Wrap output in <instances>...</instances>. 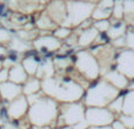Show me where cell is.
Segmentation results:
<instances>
[{"mask_svg": "<svg viewBox=\"0 0 134 129\" xmlns=\"http://www.w3.org/2000/svg\"><path fill=\"white\" fill-rule=\"evenodd\" d=\"M47 13L58 25H63L66 19V0H54L46 7Z\"/></svg>", "mask_w": 134, "mask_h": 129, "instance_id": "9", "label": "cell"}, {"mask_svg": "<svg viewBox=\"0 0 134 129\" xmlns=\"http://www.w3.org/2000/svg\"><path fill=\"white\" fill-rule=\"evenodd\" d=\"M114 4H115V0H99V2L97 5L105 7V8H113Z\"/></svg>", "mask_w": 134, "mask_h": 129, "instance_id": "23", "label": "cell"}, {"mask_svg": "<svg viewBox=\"0 0 134 129\" xmlns=\"http://www.w3.org/2000/svg\"><path fill=\"white\" fill-rule=\"evenodd\" d=\"M93 26L100 33H107L111 26V19H102V20H93Z\"/></svg>", "mask_w": 134, "mask_h": 129, "instance_id": "22", "label": "cell"}, {"mask_svg": "<svg viewBox=\"0 0 134 129\" xmlns=\"http://www.w3.org/2000/svg\"><path fill=\"white\" fill-rule=\"evenodd\" d=\"M2 69V62H0V70Z\"/></svg>", "mask_w": 134, "mask_h": 129, "instance_id": "28", "label": "cell"}, {"mask_svg": "<svg viewBox=\"0 0 134 129\" xmlns=\"http://www.w3.org/2000/svg\"><path fill=\"white\" fill-rule=\"evenodd\" d=\"M94 2L88 0H66V19L63 25L67 27H78L85 20L92 18Z\"/></svg>", "mask_w": 134, "mask_h": 129, "instance_id": "4", "label": "cell"}, {"mask_svg": "<svg viewBox=\"0 0 134 129\" xmlns=\"http://www.w3.org/2000/svg\"><path fill=\"white\" fill-rule=\"evenodd\" d=\"M0 129H2V127H0Z\"/></svg>", "mask_w": 134, "mask_h": 129, "instance_id": "29", "label": "cell"}, {"mask_svg": "<svg viewBox=\"0 0 134 129\" xmlns=\"http://www.w3.org/2000/svg\"><path fill=\"white\" fill-rule=\"evenodd\" d=\"M33 45L39 51V53L46 54L51 51L55 52V50L60 49L61 40L54 37L51 31H41L39 36H37V38L33 40Z\"/></svg>", "mask_w": 134, "mask_h": 129, "instance_id": "7", "label": "cell"}, {"mask_svg": "<svg viewBox=\"0 0 134 129\" xmlns=\"http://www.w3.org/2000/svg\"><path fill=\"white\" fill-rule=\"evenodd\" d=\"M28 73L24 69L23 64L21 65H14L12 69L8 70V81L14 82L16 84H23L27 81Z\"/></svg>", "mask_w": 134, "mask_h": 129, "instance_id": "13", "label": "cell"}, {"mask_svg": "<svg viewBox=\"0 0 134 129\" xmlns=\"http://www.w3.org/2000/svg\"><path fill=\"white\" fill-rule=\"evenodd\" d=\"M125 32H126V23L124 20H116L115 19V23H111V26H109L108 31H107V37L113 40L119 37L125 36Z\"/></svg>", "mask_w": 134, "mask_h": 129, "instance_id": "15", "label": "cell"}, {"mask_svg": "<svg viewBox=\"0 0 134 129\" xmlns=\"http://www.w3.org/2000/svg\"><path fill=\"white\" fill-rule=\"evenodd\" d=\"M112 18L116 20H122L124 19V2L120 0H115V4L113 6L112 12Z\"/></svg>", "mask_w": 134, "mask_h": 129, "instance_id": "21", "label": "cell"}, {"mask_svg": "<svg viewBox=\"0 0 134 129\" xmlns=\"http://www.w3.org/2000/svg\"><path fill=\"white\" fill-rule=\"evenodd\" d=\"M75 64L78 70L82 76H85L88 81H93L99 76V64L97 58L88 51H81L76 54Z\"/></svg>", "mask_w": 134, "mask_h": 129, "instance_id": "5", "label": "cell"}, {"mask_svg": "<svg viewBox=\"0 0 134 129\" xmlns=\"http://www.w3.org/2000/svg\"><path fill=\"white\" fill-rule=\"evenodd\" d=\"M112 12H113V8H105V7L95 5L94 9H93V13H92V19L93 20L111 19L112 18Z\"/></svg>", "mask_w": 134, "mask_h": 129, "instance_id": "17", "label": "cell"}, {"mask_svg": "<svg viewBox=\"0 0 134 129\" xmlns=\"http://www.w3.org/2000/svg\"><path fill=\"white\" fill-rule=\"evenodd\" d=\"M87 129H113V127H111L109 125H107V126H88Z\"/></svg>", "mask_w": 134, "mask_h": 129, "instance_id": "27", "label": "cell"}, {"mask_svg": "<svg viewBox=\"0 0 134 129\" xmlns=\"http://www.w3.org/2000/svg\"><path fill=\"white\" fill-rule=\"evenodd\" d=\"M87 126H107L113 122V111L105 107H87L85 109Z\"/></svg>", "mask_w": 134, "mask_h": 129, "instance_id": "6", "label": "cell"}, {"mask_svg": "<svg viewBox=\"0 0 134 129\" xmlns=\"http://www.w3.org/2000/svg\"><path fill=\"white\" fill-rule=\"evenodd\" d=\"M35 26L41 31H51L52 32V31L59 25L51 18V16L47 13V11H45V12H42V13H40V16L37 18Z\"/></svg>", "mask_w": 134, "mask_h": 129, "instance_id": "14", "label": "cell"}, {"mask_svg": "<svg viewBox=\"0 0 134 129\" xmlns=\"http://www.w3.org/2000/svg\"><path fill=\"white\" fill-rule=\"evenodd\" d=\"M88 1H90V0H88Z\"/></svg>", "mask_w": 134, "mask_h": 129, "instance_id": "30", "label": "cell"}, {"mask_svg": "<svg viewBox=\"0 0 134 129\" xmlns=\"http://www.w3.org/2000/svg\"><path fill=\"white\" fill-rule=\"evenodd\" d=\"M46 80V78H45ZM44 91L49 97L63 102H75L83 96V89L73 82L71 77H63L60 81L55 78H47L44 83Z\"/></svg>", "mask_w": 134, "mask_h": 129, "instance_id": "1", "label": "cell"}, {"mask_svg": "<svg viewBox=\"0 0 134 129\" xmlns=\"http://www.w3.org/2000/svg\"><path fill=\"white\" fill-rule=\"evenodd\" d=\"M112 127H113V129H127L121 120L113 121V122H112Z\"/></svg>", "mask_w": 134, "mask_h": 129, "instance_id": "25", "label": "cell"}, {"mask_svg": "<svg viewBox=\"0 0 134 129\" xmlns=\"http://www.w3.org/2000/svg\"><path fill=\"white\" fill-rule=\"evenodd\" d=\"M119 89L107 80L98 81L85 94V102L88 107H105L109 106L118 96Z\"/></svg>", "mask_w": 134, "mask_h": 129, "instance_id": "3", "label": "cell"}, {"mask_svg": "<svg viewBox=\"0 0 134 129\" xmlns=\"http://www.w3.org/2000/svg\"><path fill=\"white\" fill-rule=\"evenodd\" d=\"M40 87H41V83L39 82V78H31L25 82V85L23 87V92L27 95H33L37 94L40 90Z\"/></svg>", "mask_w": 134, "mask_h": 129, "instance_id": "18", "label": "cell"}, {"mask_svg": "<svg viewBox=\"0 0 134 129\" xmlns=\"http://www.w3.org/2000/svg\"><path fill=\"white\" fill-rule=\"evenodd\" d=\"M28 120L34 126H48L57 120L58 104L52 97H40L32 102L28 109Z\"/></svg>", "mask_w": 134, "mask_h": 129, "instance_id": "2", "label": "cell"}, {"mask_svg": "<svg viewBox=\"0 0 134 129\" xmlns=\"http://www.w3.org/2000/svg\"><path fill=\"white\" fill-rule=\"evenodd\" d=\"M7 111L11 117L20 118L28 111V98H26L24 95H19L18 97L11 101Z\"/></svg>", "mask_w": 134, "mask_h": 129, "instance_id": "10", "label": "cell"}, {"mask_svg": "<svg viewBox=\"0 0 134 129\" xmlns=\"http://www.w3.org/2000/svg\"><path fill=\"white\" fill-rule=\"evenodd\" d=\"M6 81H8V70L2 68L0 70V83H4Z\"/></svg>", "mask_w": 134, "mask_h": 129, "instance_id": "24", "label": "cell"}, {"mask_svg": "<svg viewBox=\"0 0 134 129\" xmlns=\"http://www.w3.org/2000/svg\"><path fill=\"white\" fill-rule=\"evenodd\" d=\"M21 94H23V90H21L20 84H16V83L11 82V81L0 83V95L2 96V98L12 101Z\"/></svg>", "mask_w": 134, "mask_h": 129, "instance_id": "11", "label": "cell"}, {"mask_svg": "<svg viewBox=\"0 0 134 129\" xmlns=\"http://www.w3.org/2000/svg\"><path fill=\"white\" fill-rule=\"evenodd\" d=\"M41 61L42 58H40L38 54L34 57H25V59L23 62V66L28 75H35L38 70V66H39Z\"/></svg>", "mask_w": 134, "mask_h": 129, "instance_id": "16", "label": "cell"}, {"mask_svg": "<svg viewBox=\"0 0 134 129\" xmlns=\"http://www.w3.org/2000/svg\"><path fill=\"white\" fill-rule=\"evenodd\" d=\"M52 34L60 40L67 39V38L72 34V28L67 27V26H64V25H59L52 31Z\"/></svg>", "mask_w": 134, "mask_h": 129, "instance_id": "20", "label": "cell"}, {"mask_svg": "<svg viewBox=\"0 0 134 129\" xmlns=\"http://www.w3.org/2000/svg\"><path fill=\"white\" fill-rule=\"evenodd\" d=\"M122 113L125 115L134 116V91L128 92L125 96V98H124Z\"/></svg>", "mask_w": 134, "mask_h": 129, "instance_id": "19", "label": "cell"}, {"mask_svg": "<svg viewBox=\"0 0 134 129\" xmlns=\"http://www.w3.org/2000/svg\"><path fill=\"white\" fill-rule=\"evenodd\" d=\"M87 128L88 127H80L78 123V125H73V126H61V127H58L55 129H87Z\"/></svg>", "mask_w": 134, "mask_h": 129, "instance_id": "26", "label": "cell"}, {"mask_svg": "<svg viewBox=\"0 0 134 129\" xmlns=\"http://www.w3.org/2000/svg\"><path fill=\"white\" fill-rule=\"evenodd\" d=\"M99 31L94 26H90L87 28H82L80 33H78V44L80 46H88L93 42L98 39L99 37Z\"/></svg>", "mask_w": 134, "mask_h": 129, "instance_id": "12", "label": "cell"}, {"mask_svg": "<svg viewBox=\"0 0 134 129\" xmlns=\"http://www.w3.org/2000/svg\"><path fill=\"white\" fill-rule=\"evenodd\" d=\"M60 120L64 121L66 126H73L81 123L85 117V109L82 106L76 104L74 102H67L66 108L63 109Z\"/></svg>", "mask_w": 134, "mask_h": 129, "instance_id": "8", "label": "cell"}]
</instances>
